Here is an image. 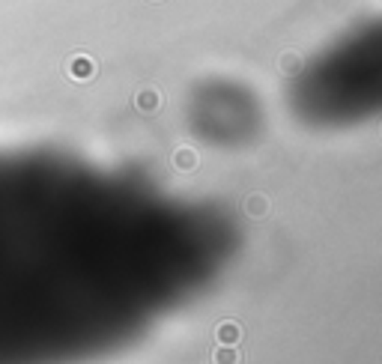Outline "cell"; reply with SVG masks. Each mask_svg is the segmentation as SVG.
Segmentation results:
<instances>
[{"instance_id": "1", "label": "cell", "mask_w": 382, "mask_h": 364, "mask_svg": "<svg viewBox=\"0 0 382 364\" xmlns=\"http://www.w3.org/2000/svg\"><path fill=\"white\" fill-rule=\"evenodd\" d=\"M239 254L215 200L60 147H0V364H99L200 302Z\"/></svg>"}, {"instance_id": "2", "label": "cell", "mask_w": 382, "mask_h": 364, "mask_svg": "<svg viewBox=\"0 0 382 364\" xmlns=\"http://www.w3.org/2000/svg\"><path fill=\"white\" fill-rule=\"evenodd\" d=\"M290 108L314 129H352L379 108V27L361 24L338 36L299 69Z\"/></svg>"}, {"instance_id": "3", "label": "cell", "mask_w": 382, "mask_h": 364, "mask_svg": "<svg viewBox=\"0 0 382 364\" xmlns=\"http://www.w3.org/2000/svg\"><path fill=\"white\" fill-rule=\"evenodd\" d=\"M257 105L239 84L212 81L206 93L191 105V120L209 141H242L257 125Z\"/></svg>"}]
</instances>
